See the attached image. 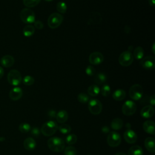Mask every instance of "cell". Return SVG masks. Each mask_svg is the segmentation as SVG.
<instances>
[{"mask_svg": "<svg viewBox=\"0 0 155 155\" xmlns=\"http://www.w3.org/2000/svg\"><path fill=\"white\" fill-rule=\"evenodd\" d=\"M47 145L51 151L56 153L61 152L65 148L64 141L58 137H50L47 141Z\"/></svg>", "mask_w": 155, "mask_h": 155, "instance_id": "cell-1", "label": "cell"}, {"mask_svg": "<svg viewBox=\"0 0 155 155\" xmlns=\"http://www.w3.org/2000/svg\"><path fill=\"white\" fill-rule=\"evenodd\" d=\"M58 129V126L57 124L54 121L50 120L42 125L41 131L45 136H51L56 132Z\"/></svg>", "mask_w": 155, "mask_h": 155, "instance_id": "cell-2", "label": "cell"}, {"mask_svg": "<svg viewBox=\"0 0 155 155\" xmlns=\"http://www.w3.org/2000/svg\"><path fill=\"white\" fill-rule=\"evenodd\" d=\"M64 20L63 16L59 13H51L47 20V23L50 28L54 29L61 25Z\"/></svg>", "mask_w": 155, "mask_h": 155, "instance_id": "cell-3", "label": "cell"}, {"mask_svg": "<svg viewBox=\"0 0 155 155\" xmlns=\"http://www.w3.org/2000/svg\"><path fill=\"white\" fill-rule=\"evenodd\" d=\"M20 18L25 24H31L35 21V14L29 8H24L20 12Z\"/></svg>", "mask_w": 155, "mask_h": 155, "instance_id": "cell-4", "label": "cell"}, {"mask_svg": "<svg viewBox=\"0 0 155 155\" xmlns=\"http://www.w3.org/2000/svg\"><path fill=\"white\" fill-rule=\"evenodd\" d=\"M7 81L10 85L13 86L19 85L22 81L21 73L16 69L10 70L7 74Z\"/></svg>", "mask_w": 155, "mask_h": 155, "instance_id": "cell-5", "label": "cell"}, {"mask_svg": "<svg viewBox=\"0 0 155 155\" xmlns=\"http://www.w3.org/2000/svg\"><path fill=\"white\" fill-rule=\"evenodd\" d=\"M143 88L140 84H134L130 88L129 96L134 101L140 100L143 96Z\"/></svg>", "mask_w": 155, "mask_h": 155, "instance_id": "cell-6", "label": "cell"}, {"mask_svg": "<svg viewBox=\"0 0 155 155\" xmlns=\"http://www.w3.org/2000/svg\"><path fill=\"white\" fill-rule=\"evenodd\" d=\"M134 60V57L131 51L128 50L123 51L119 57V62L120 65L124 67L130 65Z\"/></svg>", "mask_w": 155, "mask_h": 155, "instance_id": "cell-7", "label": "cell"}, {"mask_svg": "<svg viewBox=\"0 0 155 155\" xmlns=\"http://www.w3.org/2000/svg\"><path fill=\"white\" fill-rule=\"evenodd\" d=\"M88 108L91 114L97 115L102 111V104L98 99H92L88 102Z\"/></svg>", "mask_w": 155, "mask_h": 155, "instance_id": "cell-8", "label": "cell"}, {"mask_svg": "<svg viewBox=\"0 0 155 155\" xmlns=\"http://www.w3.org/2000/svg\"><path fill=\"white\" fill-rule=\"evenodd\" d=\"M107 142L108 145L111 147H116L121 143V137L116 131L110 132L107 136Z\"/></svg>", "mask_w": 155, "mask_h": 155, "instance_id": "cell-9", "label": "cell"}, {"mask_svg": "<svg viewBox=\"0 0 155 155\" xmlns=\"http://www.w3.org/2000/svg\"><path fill=\"white\" fill-rule=\"evenodd\" d=\"M136 111V104L132 101L128 100L125 102L122 107V113L125 116L133 115Z\"/></svg>", "mask_w": 155, "mask_h": 155, "instance_id": "cell-10", "label": "cell"}, {"mask_svg": "<svg viewBox=\"0 0 155 155\" xmlns=\"http://www.w3.org/2000/svg\"><path fill=\"white\" fill-rule=\"evenodd\" d=\"M141 66L146 70H152L155 67V58L153 56L143 58L140 62Z\"/></svg>", "mask_w": 155, "mask_h": 155, "instance_id": "cell-11", "label": "cell"}, {"mask_svg": "<svg viewBox=\"0 0 155 155\" xmlns=\"http://www.w3.org/2000/svg\"><path fill=\"white\" fill-rule=\"evenodd\" d=\"M88 60L91 65H99L104 61V56L100 52L94 51L90 54Z\"/></svg>", "mask_w": 155, "mask_h": 155, "instance_id": "cell-12", "label": "cell"}, {"mask_svg": "<svg viewBox=\"0 0 155 155\" xmlns=\"http://www.w3.org/2000/svg\"><path fill=\"white\" fill-rule=\"evenodd\" d=\"M124 137L125 140L130 144L134 143L137 139L136 133L131 129L127 130L124 133Z\"/></svg>", "mask_w": 155, "mask_h": 155, "instance_id": "cell-13", "label": "cell"}, {"mask_svg": "<svg viewBox=\"0 0 155 155\" xmlns=\"http://www.w3.org/2000/svg\"><path fill=\"white\" fill-rule=\"evenodd\" d=\"M22 90L18 87H15L11 89L9 92V97L12 101H18L22 96Z\"/></svg>", "mask_w": 155, "mask_h": 155, "instance_id": "cell-14", "label": "cell"}, {"mask_svg": "<svg viewBox=\"0 0 155 155\" xmlns=\"http://www.w3.org/2000/svg\"><path fill=\"white\" fill-rule=\"evenodd\" d=\"M154 114V109L151 105H147L143 107L140 111V115L143 118H150Z\"/></svg>", "mask_w": 155, "mask_h": 155, "instance_id": "cell-15", "label": "cell"}, {"mask_svg": "<svg viewBox=\"0 0 155 155\" xmlns=\"http://www.w3.org/2000/svg\"><path fill=\"white\" fill-rule=\"evenodd\" d=\"M1 64L6 68H8L12 67L15 62V59L14 58L9 54L4 55L1 58L0 61Z\"/></svg>", "mask_w": 155, "mask_h": 155, "instance_id": "cell-16", "label": "cell"}, {"mask_svg": "<svg viewBox=\"0 0 155 155\" xmlns=\"http://www.w3.org/2000/svg\"><path fill=\"white\" fill-rule=\"evenodd\" d=\"M102 18L101 15L97 12H91L89 19L88 21V24H98L102 22Z\"/></svg>", "mask_w": 155, "mask_h": 155, "instance_id": "cell-17", "label": "cell"}, {"mask_svg": "<svg viewBox=\"0 0 155 155\" xmlns=\"http://www.w3.org/2000/svg\"><path fill=\"white\" fill-rule=\"evenodd\" d=\"M155 124L154 121L153 120H147L145 121L143 124V130L151 134H155Z\"/></svg>", "mask_w": 155, "mask_h": 155, "instance_id": "cell-18", "label": "cell"}, {"mask_svg": "<svg viewBox=\"0 0 155 155\" xmlns=\"http://www.w3.org/2000/svg\"><path fill=\"white\" fill-rule=\"evenodd\" d=\"M23 145L25 150L28 151H32L36 148V143L33 138L29 137L24 140Z\"/></svg>", "mask_w": 155, "mask_h": 155, "instance_id": "cell-19", "label": "cell"}, {"mask_svg": "<svg viewBox=\"0 0 155 155\" xmlns=\"http://www.w3.org/2000/svg\"><path fill=\"white\" fill-rule=\"evenodd\" d=\"M145 147L147 150L152 153L155 152V140L154 139L151 137H148L145 139L144 142Z\"/></svg>", "mask_w": 155, "mask_h": 155, "instance_id": "cell-20", "label": "cell"}, {"mask_svg": "<svg viewBox=\"0 0 155 155\" xmlns=\"http://www.w3.org/2000/svg\"><path fill=\"white\" fill-rule=\"evenodd\" d=\"M56 118L58 123L63 124L68 119V113L64 110H61L59 111H58V113H56Z\"/></svg>", "mask_w": 155, "mask_h": 155, "instance_id": "cell-21", "label": "cell"}, {"mask_svg": "<svg viewBox=\"0 0 155 155\" xmlns=\"http://www.w3.org/2000/svg\"><path fill=\"white\" fill-rule=\"evenodd\" d=\"M113 98L117 101H122L126 96V92L123 89H117L113 93Z\"/></svg>", "mask_w": 155, "mask_h": 155, "instance_id": "cell-22", "label": "cell"}, {"mask_svg": "<svg viewBox=\"0 0 155 155\" xmlns=\"http://www.w3.org/2000/svg\"><path fill=\"white\" fill-rule=\"evenodd\" d=\"M123 121L121 119L116 117L113 119L111 122V127L114 130H119L122 128Z\"/></svg>", "mask_w": 155, "mask_h": 155, "instance_id": "cell-23", "label": "cell"}, {"mask_svg": "<svg viewBox=\"0 0 155 155\" xmlns=\"http://www.w3.org/2000/svg\"><path fill=\"white\" fill-rule=\"evenodd\" d=\"M128 155H143L142 148L139 145H133L129 149Z\"/></svg>", "mask_w": 155, "mask_h": 155, "instance_id": "cell-24", "label": "cell"}, {"mask_svg": "<svg viewBox=\"0 0 155 155\" xmlns=\"http://www.w3.org/2000/svg\"><path fill=\"white\" fill-rule=\"evenodd\" d=\"M35 31V27L31 25H27L22 29L23 35L25 37H30L31 36Z\"/></svg>", "mask_w": 155, "mask_h": 155, "instance_id": "cell-25", "label": "cell"}, {"mask_svg": "<svg viewBox=\"0 0 155 155\" xmlns=\"http://www.w3.org/2000/svg\"><path fill=\"white\" fill-rule=\"evenodd\" d=\"M133 57L137 60H141L144 56V50L140 46L137 47L133 51Z\"/></svg>", "mask_w": 155, "mask_h": 155, "instance_id": "cell-26", "label": "cell"}, {"mask_svg": "<svg viewBox=\"0 0 155 155\" xmlns=\"http://www.w3.org/2000/svg\"><path fill=\"white\" fill-rule=\"evenodd\" d=\"M94 75H95L94 78V82L98 84H102L107 81V77L106 74L104 73L100 72Z\"/></svg>", "mask_w": 155, "mask_h": 155, "instance_id": "cell-27", "label": "cell"}, {"mask_svg": "<svg viewBox=\"0 0 155 155\" xmlns=\"http://www.w3.org/2000/svg\"><path fill=\"white\" fill-rule=\"evenodd\" d=\"M87 92L91 96H96L100 93V88L97 85H91L88 88Z\"/></svg>", "mask_w": 155, "mask_h": 155, "instance_id": "cell-28", "label": "cell"}, {"mask_svg": "<svg viewBox=\"0 0 155 155\" xmlns=\"http://www.w3.org/2000/svg\"><path fill=\"white\" fill-rule=\"evenodd\" d=\"M78 140V137L74 134H70L67 136L65 138V142L67 144L71 145L74 144Z\"/></svg>", "mask_w": 155, "mask_h": 155, "instance_id": "cell-29", "label": "cell"}, {"mask_svg": "<svg viewBox=\"0 0 155 155\" xmlns=\"http://www.w3.org/2000/svg\"><path fill=\"white\" fill-rule=\"evenodd\" d=\"M56 9L61 13H65L67 10V5L64 1H59L56 4Z\"/></svg>", "mask_w": 155, "mask_h": 155, "instance_id": "cell-30", "label": "cell"}, {"mask_svg": "<svg viewBox=\"0 0 155 155\" xmlns=\"http://www.w3.org/2000/svg\"><path fill=\"white\" fill-rule=\"evenodd\" d=\"M58 129H59V131L64 134H68L69 133H70V131L71 130V127L68 124H63L59 125L58 127Z\"/></svg>", "mask_w": 155, "mask_h": 155, "instance_id": "cell-31", "label": "cell"}, {"mask_svg": "<svg viewBox=\"0 0 155 155\" xmlns=\"http://www.w3.org/2000/svg\"><path fill=\"white\" fill-rule=\"evenodd\" d=\"M19 130L21 133H27L30 131L31 127L29 124L26 122H23L19 125Z\"/></svg>", "mask_w": 155, "mask_h": 155, "instance_id": "cell-32", "label": "cell"}, {"mask_svg": "<svg viewBox=\"0 0 155 155\" xmlns=\"http://www.w3.org/2000/svg\"><path fill=\"white\" fill-rule=\"evenodd\" d=\"M100 92L101 93L102 95L104 97H107L109 96L111 92V88L109 85L108 84H104L102 87L101 89L100 90Z\"/></svg>", "mask_w": 155, "mask_h": 155, "instance_id": "cell-33", "label": "cell"}, {"mask_svg": "<svg viewBox=\"0 0 155 155\" xmlns=\"http://www.w3.org/2000/svg\"><path fill=\"white\" fill-rule=\"evenodd\" d=\"M41 0H23L24 5L27 7H33L37 5Z\"/></svg>", "mask_w": 155, "mask_h": 155, "instance_id": "cell-34", "label": "cell"}, {"mask_svg": "<svg viewBox=\"0 0 155 155\" xmlns=\"http://www.w3.org/2000/svg\"><path fill=\"white\" fill-rule=\"evenodd\" d=\"M64 155H76L77 151L73 146H68L64 150Z\"/></svg>", "mask_w": 155, "mask_h": 155, "instance_id": "cell-35", "label": "cell"}, {"mask_svg": "<svg viewBox=\"0 0 155 155\" xmlns=\"http://www.w3.org/2000/svg\"><path fill=\"white\" fill-rule=\"evenodd\" d=\"M78 101L82 104H85L89 101V96L85 93H81L78 96Z\"/></svg>", "mask_w": 155, "mask_h": 155, "instance_id": "cell-36", "label": "cell"}, {"mask_svg": "<svg viewBox=\"0 0 155 155\" xmlns=\"http://www.w3.org/2000/svg\"><path fill=\"white\" fill-rule=\"evenodd\" d=\"M22 82L24 85H31L34 84L35 82V79L31 76H29V75H27V76H25L22 79Z\"/></svg>", "mask_w": 155, "mask_h": 155, "instance_id": "cell-37", "label": "cell"}, {"mask_svg": "<svg viewBox=\"0 0 155 155\" xmlns=\"http://www.w3.org/2000/svg\"><path fill=\"white\" fill-rule=\"evenodd\" d=\"M85 73L90 76H93L96 73L95 68L92 65H88L85 68Z\"/></svg>", "mask_w": 155, "mask_h": 155, "instance_id": "cell-38", "label": "cell"}, {"mask_svg": "<svg viewBox=\"0 0 155 155\" xmlns=\"http://www.w3.org/2000/svg\"><path fill=\"white\" fill-rule=\"evenodd\" d=\"M34 25L35 27L38 30H41L44 27V24L42 23V22L40 20H38V21H35L34 22Z\"/></svg>", "mask_w": 155, "mask_h": 155, "instance_id": "cell-39", "label": "cell"}, {"mask_svg": "<svg viewBox=\"0 0 155 155\" xmlns=\"http://www.w3.org/2000/svg\"><path fill=\"white\" fill-rule=\"evenodd\" d=\"M31 130V134L35 137H38L40 134V130L37 127H33Z\"/></svg>", "mask_w": 155, "mask_h": 155, "instance_id": "cell-40", "label": "cell"}, {"mask_svg": "<svg viewBox=\"0 0 155 155\" xmlns=\"http://www.w3.org/2000/svg\"><path fill=\"white\" fill-rule=\"evenodd\" d=\"M149 102H150V105H151V106H153V107L155 105V95H154V94H153V95L150 97Z\"/></svg>", "mask_w": 155, "mask_h": 155, "instance_id": "cell-41", "label": "cell"}, {"mask_svg": "<svg viewBox=\"0 0 155 155\" xmlns=\"http://www.w3.org/2000/svg\"><path fill=\"white\" fill-rule=\"evenodd\" d=\"M48 116H49L50 117L53 118V117H56V111H55L54 110H50V111H48Z\"/></svg>", "mask_w": 155, "mask_h": 155, "instance_id": "cell-42", "label": "cell"}, {"mask_svg": "<svg viewBox=\"0 0 155 155\" xmlns=\"http://www.w3.org/2000/svg\"><path fill=\"white\" fill-rule=\"evenodd\" d=\"M102 131L104 133H108L110 132V129H109V128L107 126H104L102 128Z\"/></svg>", "mask_w": 155, "mask_h": 155, "instance_id": "cell-43", "label": "cell"}, {"mask_svg": "<svg viewBox=\"0 0 155 155\" xmlns=\"http://www.w3.org/2000/svg\"><path fill=\"white\" fill-rule=\"evenodd\" d=\"M4 73V69H3V68L1 66H0V79L3 77Z\"/></svg>", "mask_w": 155, "mask_h": 155, "instance_id": "cell-44", "label": "cell"}, {"mask_svg": "<svg viewBox=\"0 0 155 155\" xmlns=\"http://www.w3.org/2000/svg\"><path fill=\"white\" fill-rule=\"evenodd\" d=\"M148 3L151 6L153 7L155 5V0H148Z\"/></svg>", "mask_w": 155, "mask_h": 155, "instance_id": "cell-45", "label": "cell"}, {"mask_svg": "<svg viewBox=\"0 0 155 155\" xmlns=\"http://www.w3.org/2000/svg\"><path fill=\"white\" fill-rule=\"evenodd\" d=\"M154 47H155V43L154 42V43L153 44V45H152V47H151L152 52L153 53V54H155V48H154Z\"/></svg>", "mask_w": 155, "mask_h": 155, "instance_id": "cell-46", "label": "cell"}, {"mask_svg": "<svg viewBox=\"0 0 155 155\" xmlns=\"http://www.w3.org/2000/svg\"><path fill=\"white\" fill-rule=\"evenodd\" d=\"M114 155H126L124 153H122V152H120V153H117L116 154H115Z\"/></svg>", "mask_w": 155, "mask_h": 155, "instance_id": "cell-47", "label": "cell"}, {"mask_svg": "<svg viewBox=\"0 0 155 155\" xmlns=\"http://www.w3.org/2000/svg\"><path fill=\"white\" fill-rule=\"evenodd\" d=\"M132 50H133V46H132V45H130V46H129V47H128V51H131Z\"/></svg>", "mask_w": 155, "mask_h": 155, "instance_id": "cell-48", "label": "cell"}, {"mask_svg": "<svg viewBox=\"0 0 155 155\" xmlns=\"http://www.w3.org/2000/svg\"><path fill=\"white\" fill-rule=\"evenodd\" d=\"M44 1H48V2H49V1H53V0H44Z\"/></svg>", "mask_w": 155, "mask_h": 155, "instance_id": "cell-49", "label": "cell"}]
</instances>
